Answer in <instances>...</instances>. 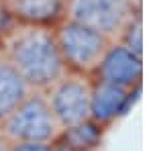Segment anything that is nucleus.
Wrapping results in <instances>:
<instances>
[{
	"mask_svg": "<svg viewBox=\"0 0 153 151\" xmlns=\"http://www.w3.org/2000/svg\"><path fill=\"white\" fill-rule=\"evenodd\" d=\"M6 59L27 84H53L63 70L55 39L41 27H25L10 33L6 39Z\"/></svg>",
	"mask_w": 153,
	"mask_h": 151,
	"instance_id": "nucleus-1",
	"label": "nucleus"
},
{
	"mask_svg": "<svg viewBox=\"0 0 153 151\" xmlns=\"http://www.w3.org/2000/svg\"><path fill=\"white\" fill-rule=\"evenodd\" d=\"M57 123L41 96H27L4 118V131L19 143H47L55 135Z\"/></svg>",
	"mask_w": 153,
	"mask_h": 151,
	"instance_id": "nucleus-2",
	"label": "nucleus"
},
{
	"mask_svg": "<svg viewBox=\"0 0 153 151\" xmlns=\"http://www.w3.org/2000/svg\"><path fill=\"white\" fill-rule=\"evenodd\" d=\"M71 23L84 25L102 37L125 31L133 21V0H70Z\"/></svg>",
	"mask_w": 153,
	"mask_h": 151,
	"instance_id": "nucleus-3",
	"label": "nucleus"
},
{
	"mask_svg": "<svg viewBox=\"0 0 153 151\" xmlns=\"http://www.w3.org/2000/svg\"><path fill=\"white\" fill-rule=\"evenodd\" d=\"M55 43L61 59L78 70L96 68L106 53V37L71 21L59 29Z\"/></svg>",
	"mask_w": 153,
	"mask_h": 151,
	"instance_id": "nucleus-4",
	"label": "nucleus"
},
{
	"mask_svg": "<svg viewBox=\"0 0 153 151\" xmlns=\"http://www.w3.org/2000/svg\"><path fill=\"white\" fill-rule=\"evenodd\" d=\"M90 86L82 78H63L55 84L49 96V110L55 123L63 127H76L90 116Z\"/></svg>",
	"mask_w": 153,
	"mask_h": 151,
	"instance_id": "nucleus-5",
	"label": "nucleus"
},
{
	"mask_svg": "<svg viewBox=\"0 0 153 151\" xmlns=\"http://www.w3.org/2000/svg\"><path fill=\"white\" fill-rule=\"evenodd\" d=\"M98 65H100L102 82L114 84V86H120V88H129L135 82H139L143 71L141 55L133 53L125 45L106 49L104 57Z\"/></svg>",
	"mask_w": 153,
	"mask_h": 151,
	"instance_id": "nucleus-6",
	"label": "nucleus"
},
{
	"mask_svg": "<svg viewBox=\"0 0 153 151\" xmlns=\"http://www.w3.org/2000/svg\"><path fill=\"white\" fill-rule=\"evenodd\" d=\"M127 104H129L127 88L100 82L90 94V116L96 123H106L120 115L127 108Z\"/></svg>",
	"mask_w": 153,
	"mask_h": 151,
	"instance_id": "nucleus-7",
	"label": "nucleus"
},
{
	"mask_svg": "<svg viewBox=\"0 0 153 151\" xmlns=\"http://www.w3.org/2000/svg\"><path fill=\"white\" fill-rule=\"evenodd\" d=\"M27 98V82L10 65L6 57H0V121L6 118Z\"/></svg>",
	"mask_w": 153,
	"mask_h": 151,
	"instance_id": "nucleus-8",
	"label": "nucleus"
},
{
	"mask_svg": "<svg viewBox=\"0 0 153 151\" xmlns=\"http://www.w3.org/2000/svg\"><path fill=\"white\" fill-rule=\"evenodd\" d=\"M8 4H10V10L23 16L25 21L43 23L57 16L63 0H8Z\"/></svg>",
	"mask_w": 153,
	"mask_h": 151,
	"instance_id": "nucleus-9",
	"label": "nucleus"
},
{
	"mask_svg": "<svg viewBox=\"0 0 153 151\" xmlns=\"http://www.w3.org/2000/svg\"><path fill=\"white\" fill-rule=\"evenodd\" d=\"M98 139H100V129L96 127V123H88V121L70 127L65 133V145L74 151L90 149L98 143Z\"/></svg>",
	"mask_w": 153,
	"mask_h": 151,
	"instance_id": "nucleus-10",
	"label": "nucleus"
},
{
	"mask_svg": "<svg viewBox=\"0 0 153 151\" xmlns=\"http://www.w3.org/2000/svg\"><path fill=\"white\" fill-rule=\"evenodd\" d=\"M127 49H131L133 53L141 55L143 47V31H141V19L137 16L135 21H131V25L127 27Z\"/></svg>",
	"mask_w": 153,
	"mask_h": 151,
	"instance_id": "nucleus-11",
	"label": "nucleus"
},
{
	"mask_svg": "<svg viewBox=\"0 0 153 151\" xmlns=\"http://www.w3.org/2000/svg\"><path fill=\"white\" fill-rule=\"evenodd\" d=\"M12 151H51L47 143H19Z\"/></svg>",
	"mask_w": 153,
	"mask_h": 151,
	"instance_id": "nucleus-12",
	"label": "nucleus"
},
{
	"mask_svg": "<svg viewBox=\"0 0 153 151\" xmlns=\"http://www.w3.org/2000/svg\"><path fill=\"white\" fill-rule=\"evenodd\" d=\"M51 151H74V149H70L68 145H59V147H55V149H51Z\"/></svg>",
	"mask_w": 153,
	"mask_h": 151,
	"instance_id": "nucleus-13",
	"label": "nucleus"
},
{
	"mask_svg": "<svg viewBox=\"0 0 153 151\" xmlns=\"http://www.w3.org/2000/svg\"><path fill=\"white\" fill-rule=\"evenodd\" d=\"M0 151H10L8 147H6V143H4L2 139H0Z\"/></svg>",
	"mask_w": 153,
	"mask_h": 151,
	"instance_id": "nucleus-14",
	"label": "nucleus"
}]
</instances>
